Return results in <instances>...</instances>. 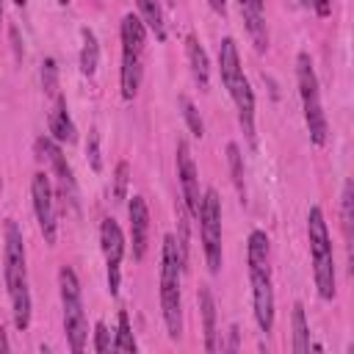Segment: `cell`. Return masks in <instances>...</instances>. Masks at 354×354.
I'll use <instances>...</instances> for the list:
<instances>
[{"instance_id":"44dd1931","label":"cell","mask_w":354,"mask_h":354,"mask_svg":"<svg viewBox=\"0 0 354 354\" xmlns=\"http://www.w3.org/2000/svg\"><path fill=\"white\" fill-rule=\"evenodd\" d=\"M290 332H293V343L290 348L296 354H307L310 351V324H307V315H304V304L296 301L293 310H290Z\"/></svg>"},{"instance_id":"9c48e42d","label":"cell","mask_w":354,"mask_h":354,"mask_svg":"<svg viewBox=\"0 0 354 354\" xmlns=\"http://www.w3.org/2000/svg\"><path fill=\"white\" fill-rule=\"evenodd\" d=\"M199 241H202V254L207 263L210 274L221 271L224 263V249H221V199L213 188L202 191V202H199Z\"/></svg>"},{"instance_id":"ffe728a7","label":"cell","mask_w":354,"mask_h":354,"mask_svg":"<svg viewBox=\"0 0 354 354\" xmlns=\"http://www.w3.org/2000/svg\"><path fill=\"white\" fill-rule=\"evenodd\" d=\"M77 64H80V72L86 77H94L97 75V66H100V41L94 36L91 28H80V55H77Z\"/></svg>"},{"instance_id":"d590c367","label":"cell","mask_w":354,"mask_h":354,"mask_svg":"<svg viewBox=\"0 0 354 354\" xmlns=\"http://www.w3.org/2000/svg\"><path fill=\"white\" fill-rule=\"evenodd\" d=\"M55 3H61V6H66V3H69V0H55Z\"/></svg>"},{"instance_id":"e0dca14e","label":"cell","mask_w":354,"mask_h":354,"mask_svg":"<svg viewBox=\"0 0 354 354\" xmlns=\"http://www.w3.org/2000/svg\"><path fill=\"white\" fill-rule=\"evenodd\" d=\"M196 304H199V315H202V335H205V351H216L218 348V332H216V299L210 293L207 285H199L196 290Z\"/></svg>"},{"instance_id":"d4e9b609","label":"cell","mask_w":354,"mask_h":354,"mask_svg":"<svg viewBox=\"0 0 354 354\" xmlns=\"http://www.w3.org/2000/svg\"><path fill=\"white\" fill-rule=\"evenodd\" d=\"M111 180H113V185H111L113 202H124V199H127V183H130V163H127V160H119Z\"/></svg>"},{"instance_id":"8fae6325","label":"cell","mask_w":354,"mask_h":354,"mask_svg":"<svg viewBox=\"0 0 354 354\" xmlns=\"http://www.w3.org/2000/svg\"><path fill=\"white\" fill-rule=\"evenodd\" d=\"M100 249H102V257H105V274H108V293L111 296H119V288H122V260H124V232L122 227L116 224V218L105 216L100 221Z\"/></svg>"},{"instance_id":"3957f363","label":"cell","mask_w":354,"mask_h":354,"mask_svg":"<svg viewBox=\"0 0 354 354\" xmlns=\"http://www.w3.org/2000/svg\"><path fill=\"white\" fill-rule=\"evenodd\" d=\"M218 75H221V83H224L230 100L235 102L238 124H241L246 141L254 147L257 144V130H254V108H257L254 105V91H252L249 77L243 75L238 44H235L232 36H224L221 44H218Z\"/></svg>"},{"instance_id":"2e32d148","label":"cell","mask_w":354,"mask_h":354,"mask_svg":"<svg viewBox=\"0 0 354 354\" xmlns=\"http://www.w3.org/2000/svg\"><path fill=\"white\" fill-rule=\"evenodd\" d=\"M47 130H50V138L58 141V144H75L77 141V127H75V122L66 111L64 94L53 97V108L47 111Z\"/></svg>"},{"instance_id":"836d02e7","label":"cell","mask_w":354,"mask_h":354,"mask_svg":"<svg viewBox=\"0 0 354 354\" xmlns=\"http://www.w3.org/2000/svg\"><path fill=\"white\" fill-rule=\"evenodd\" d=\"M0 30H3V0H0Z\"/></svg>"},{"instance_id":"9a60e30c","label":"cell","mask_w":354,"mask_h":354,"mask_svg":"<svg viewBox=\"0 0 354 354\" xmlns=\"http://www.w3.org/2000/svg\"><path fill=\"white\" fill-rule=\"evenodd\" d=\"M246 33L257 53L268 50V22H266V0H238Z\"/></svg>"},{"instance_id":"ba28073f","label":"cell","mask_w":354,"mask_h":354,"mask_svg":"<svg viewBox=\"0 0 354 354\" xmlns=\"http://www.w3.org/2000/svg\"><path fill=\"white\" fill-rule=\"evenodd\" d=\"M58 293H61V310H64V335L66 343L75 354L86 348L88 340V324H86V310H83V293L77 274L69 266L58 268Z\"/></svg>"},{"instance_id":"6da1fadb","label":"cell","mask_w":354,"mask_h":354,"mask_svg":"<svg viewBox=\"0 0 354 354\" xmlns=\"http://www.w3.org/2000/svg\"><path fill=\"white\" fill-rule=\"evenodd\" d=\"M3 279L6 290L11 299V318L19 332L30 326V290H28V254H25V241L22 230L17 227L14 218L6 221L3 227Z\"/></svg>"},{"instance_id":"5bb4252c","label":"cell","mask_w":354,"mask_h":354,"mask_svg":"<svg viewBox=\"0 0 354 354\" xmlns=\"http://www.w3.org/2000/svg\"><path fill=\"white\" fill-rule=\"evenodd\" d=\"M127 218H130V241H133V260H144L149 246V207L141 194L127 196Z\"/></svg>"},{"instance_id":"277c9868","label":"cell","mask_w":354,"mask_h":354,"mask_svg":"<svg viewBox=\"0 0 354 354\" xmlns=\"http://www.w3.org/2000/svg\"><path fill=\"white\" fill-rule=\"evenodd\" d=\"M183 271H185V266H183V257H180L174 235H163L158 299H160V315H163V324H166V335L171 340L183 337V293H180Z\"/></svg>"},{"instance_id":"f1b7e54d","label":"cell","mask_w":354,"mask_h":354,"mask_svg":"<svg viewBox=\"0 0 354 354\" xmlns=\"http://www.w3.org/2000/svg\"><path fill=\"white\" fill-rule=\"evenodd\" d=\"M111 340H113V335L105 326V321H97L94 324V343H91V348L100 351V354H105V351H111Z\"/></svg>"},{"instance_id":"7a4b0ae2","label":"cell","mask_w":354,"mask_h":354,"mask_svg":"<svg viewBox=\"0 0 354 354\" xmlns=\"http://www.w3.org/2000/svg\"><path fill=\"white\" fill-rule=\"evenodd\" d=\"M246 268L252 282V315L263 335L274 329V282H271V241L263 230H252L246 241Z\"/></svg>"},{"instance_id":"4316f807","label":"cell","mask_w":354,"mask_h":354,"mask_svg":"<svg viewBox=\"0 0 354 354\" xmlns=\"http://www.w3.org/2000/svg\"><path fill=\"white\" fill-rule=\"evenodd\" d=\"M351 202H354V196H351V180H346L343 196H340V224H343L346 241H351Z\"/></svg>"},{"instance_id":"4dcf8cb0","label":"cell","mask_w":354,"mask_h":354,"mask_svg":"<svg viewBox=\"0 0 354 354\" xmlns=\"http://www.w3.org/2000/svg\"><path fill=\"white\" fill-rule=\"evenodd\" d=\"M221 348H227V351H238V326H230V343L221 346Z\"/></svg>"},{"instance_id":"603a6c76","label":"cell","mask_w":354,"mask_h":354,"mask_svg":"<svg viewBox=\"0 0 354 354\" xmlns=\"http://www.w3.org/2000/svg\"><path fill=\"white\" fill-rule=\"evenodd\" d=\"M227 163H230V174H232V185L241 196V202L246 199V183H243V155H241V147L235 141L227 144Z\"/></svg>"},{"instance_id":"cb8c5ba5","label":"cell","mask_w":354,"mask_h":354,"mask_svg":"<svg viewBox=\"0 0 354 354\" xmlns=\"http://www.w3.org/2000/svg\"><path fill=\"white\" fill-rule=\"evenodd\" d=\"M177 105H180V113H183V119H185V127H188V133L194 136V138H202L205 136V122H202V116H199V111H196V105L191 102V97H180L177 100Z\"/></svg>"},{"instance_id":"4fadbf2b","label":"cell","mask_w":354,"mask_h":354,"mask_svg":"<svg viewBox=\"0 0 354 354\" xmlns=\"http://www.w3.org/2000/svg\"><path fill=\"white\" fill-rule=\"evenodd\" d=\"M177 180H180V191H183V205L191 213V218H196L199 213V202H202V191H199V171L191 155V147L185 138L177 141Z\"/></svg>"},{"instance_id":"ac0fdd59","label":"cell","mask_w":354,"mask_h":354,"mask_svg":"<svg viewBox=\"0 0 354 354\" xmlns=\"http://www.w3.org/2000/svg\"><path fill=\"white\" fill-rule=\"evenodd\" d=\"M185 55H188V64H191V77H194V83H196L202 91H207V86H210V58H207L202 41H199L194 33L185 36Z\"/></svg>"},{"instance_id":"7402d4cb","label":"cell","mask_w":354,"mask_h":354,"mask_svg":"<svg viewBox=\"0 0 354 354\" xmlns=\"http://www.w3.org/2000/svg\"><path fill=\"white\" fill-rule=\"evenodd\" d=\"M111 351H133V354L138 351L127 310H119V315H116V332H113V340H111Z\"/></svg>"},{"instance_id":"f546056e","label":"cell","mask_w":354,"mask_h":354,"mask_svg":"<svg viewBox=\"0 0 354 354\" xmlns=\"http://www.w3.org/2000/svg\"><path fill=\"white\" fill-rule=\"evenodd\" d=\"M304 8H310L318 17H329L332 14V0H301Z\"/></svg>"},{"instance_id":"30bf717a","label":"cell","mask_w":354,"mask_h":354,"mask_svg":"<svg viewBox=\"0 0 354 354\" xmlns=\"http://www.w3.org/2000/svg\"><path fill=\"white\" fill-rule=\"evenodd\" d=\"M33 149H36V158L50 166V177L55 180V188H58L61 202H64L72 213H77V183H75L72 166H69V160H66L61 144L53 141L50 136H39L36 144H33Z\"/></svg>"},{"instance_id":"7c38bea8","label":"cell","mask_w":354,"mask_h":354,"mask_svg":"<svg viewBox=\"0 0 354 354\" xmlns=\"http://www.w3.org/2000/svg\"><path fill=\"white\" fill-rule=\"evenodd\" d=\"M30 199H33V213L44 235V243L53 246L58 238V218H55V205H53V180L47 171H36L30 177Z\"/></svg>"},{"instance_id":"1f68e13d","label":"cell","mask_w":354,"mask_h":354,"mask_svg":"<svg viewBox=\"0 0 354 354\" xmlns=\"http://www.w3.org/2000/svg\"><path fill=\"white\" fill-rule=\"evenodd\" d=\"M6 351H11V343H8V335H6V329L0 326V354H6Z\"/></svg>"},{"instance_id":"8d00e7d4","label":"cell","mask_w":354,"mask_h":354,"mask_svg":"<svg viewBox=\"0 0 354 354\" xmlns=\"http://www.w3.org/2000/svg\"><path fill=\"white\" fill-rule=\"evenodd\" d=\"M0 191H3V177H0Z\"/></svg>"},{"instance_id":"5b68a950","label":"cell","mask_w":354,"mask_h":354,"mask_svg":"<svg viewBox=\"0 0 354 354\" xmlns=\"http://www.w3.org/2000/svg\"><path fill=\"white\" fill-rule=\"evenodd\" d=\"M307 243H310L315 290L324 301H332L335 293H337V288H335L337 285V279H335V252H332V238H329L324 210L318 205H313L310 213H307Z\"/></svg>"},{"instance_id":"d6986e66","label":"cell","mask_w":354,"mask_h":354,"mask_svg":"<svg viewBox=\"0 0 354 354\" xmlns=\"http://www.w3.org/2000/svg\"><path fill=\"white\" fill-rule=\"evenodd\" d=\"M136 8H138V19L144 22V28L158 41H166V19H163L160 0H136Z\"/></svg>"},{"instance_id":"8992f818","label":"cell","mask_w":354,"mask_h":354,"mask_svg":"<svg viewBox=\"0 0 354 354\" xmlns=\"http://www.w3.org/2000/svg\"><path fill=\"white\" fill-rule=\"evenodd\" d=\"M122 41V66H119V88L122 100H136L144 77V47H147V28L138 14H124L119 25Z\"/></svg>"},{"instance_id":"52a82bcc","label":"cell","mask_w":354,"mask_h":354,"mask_svg":"<svg viewBox=\"0 0 354 354\" xmlns=\"http://www.w3.org/2000/svg\"><path fill=\"white\" fill-rule=\"evenodd\" d=\"M296 83H299V97H301V111H304V124H307L310 141L315 147H324L329 138V122L324 113L321 86H318V75H315L310 53L296 55Z\"/></svg>"},{"instance_id":"484cf974","label":"cell","mask_w":354,"mask_h":354,"mask_svg":"<svg viewBox=\"0 0 354 354\" xmlns=\"http://www.w3.org/2000/svg\"><path fill=\"white\" fill-rule=\"evenodd\" d=\"M41 88H44L47 97L61 94L58 91V64H55V58H44L41 61Z\"/></svg>"},{"instance_id":"d6a6232c","label":"cell","mask_w":354,"mask_h":354,"mask_svg":"<svg viewBox=\"0 0 354 354\" xmlns=\"http://www.w3.org/2000/svg\"><path fill=\"white\" fill-rule=\"evenodd\" d=\"M207 6H210L216 14H224V11H227V0H207Z\"/></svg>"},{"instance_id":"e575fe53","label":"cell","mask_w":354,"mask_h":354,"mask_svg":"<svg viewBox=\"0 0 354 354\" xmlns=\"http://www.w3.org/2000/svg\"><path fill=\"white\" fill-rule=\"evenodd\" d=\"M25 3H28V0H14V6H25Z\"/></svg>"},{"instance_id":"83f0119b","label":"cell","mask_w":354,"mask_h":354,"mask_svg":"<svg viewBox=\"0 0 354 354\" xmlns=\"http://www.w3.org/2000/svg\"><path fill=\"white\" fill-rule=\"evenodd\" d=\"M86 160H88V166H91V171H102V155H100V133H97V127H91L88 130V141H86Z\"/></svg>"}]
</instances>
